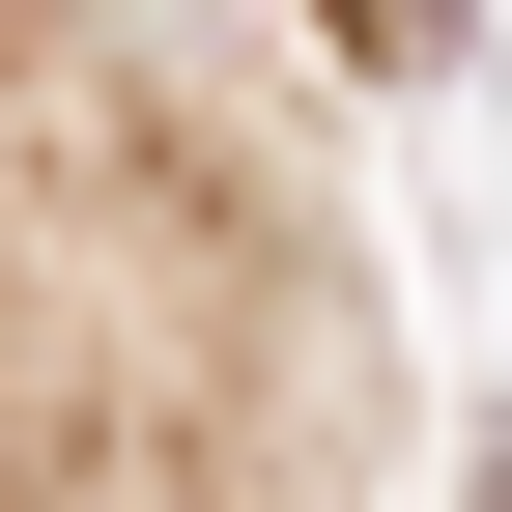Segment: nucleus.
<instances>
[{"label": "nucleus", "mask_w": 512, "mask_h": 512, "mask_svg": "<svg viewBox=\"0 0 512 512\" xmlns=\"http://www.w3.org/2000/svg\"><path fill=\"white\" fill-rule=\"evenodd\" d=\"M484 512H512V484H484Z\"/></svg>", "instance_id": "nucleus-2"}, {"label": "nucleus", "mask_w": 512, "mask_h": 512, "mask_svg": "<svg viewBox=\"0 0 512 512\" xmlns=\"http://www.w3.org/2000/svg\"><path fill=\"white\" fill-rule=\"evenodd\" d=\"M313 29H342V57H456V0H313Z\"/></svg>", "instance_id": "nucleus-1"}]
</instances>
